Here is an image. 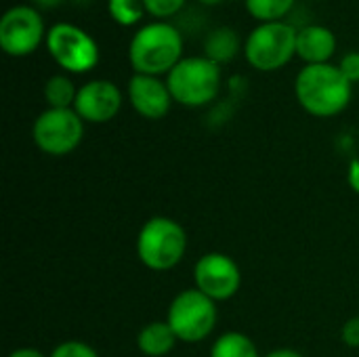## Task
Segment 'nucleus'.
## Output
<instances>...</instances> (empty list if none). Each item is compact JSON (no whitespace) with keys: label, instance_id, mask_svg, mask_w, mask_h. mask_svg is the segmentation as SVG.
Instances as JSON below:
<instances>
[{"label":"nucleus","instance_id":"obj_16","mask_svg":"<svg viewBox=\"0 0 359 357\" xmlns=\"http://www.w3.org/2000/svg\"><path fill=\"white\" fill-rule=\"evenodd\" d=\"M76 95L78 88L63 74L50 76L44 84V101L53 109H72V105L76 103Z\"/></svg>","mask_w":359,"mask_h":357},{"label":"nucleus","instance_id":"obj_28","mask_svg":"<svg viewBox=\"0 0 359 357\" xmlns=\"http://www.w3.org/2000/svg\"><path fill=\"white\" fill-rule=\"evenodd\" d=\"M198 2H202V4H208V6H212V4H219V2H223V0H198Z\"/></svg>","mask_w":359,"mask_h":357},{"label":"nucleus","instance_id":"obj_2","mask_svg":"<svg viewBox=\"0 0 359 357\" xmlns=\"http://www.w3.org/2000/svg\"><path fill=\"white\" fill-rule=\"evenodd\" d=\"M183 59V34L166 23L151 21L135 32L128 44V61L135 74L162 76Z\"/></svg>","mask_w":359,"mask_h":357},{"label":"nucleus","instance_id":"obj_24","mask_svg":"<svg viewBox=\"0 0 359 357\" xmlns=\"http://www.w3.org/2000/svg\"><path fill=\"white\" fill-rule=\"evenodd\" d=\"M347 179H349V185L351 189L359 194V160H353L349 164V173H347Z\"/></svg>","mask_w":359,"mask_h":357},{"label":"nucleus","instance_id":"obj_18","mask_svg":"<svg viewBox=\"0 0 359 357\" xmlns=\"http://www.w3.org/2000/svg\"><path fill=\"white\" fill-rule=\"evenodd\" d=\"M246 11L259 23L284 21V17L292 11L294 0H244Z\"/></svg>","mask_w":359,"mask_h":357},{"label":"nucleus","instance_id":"obj_12","mask_svg":"<svg viewBox=\"0 0 359 357\" xmlns=\"http://www.w3.org/2000/svg\"><path fill=\"white\" fill-rule=\"evenodd\" d=\"M128 101L139 116L147 120H160L170 112L172 95L168 84L158 76L135 74L128 80Z\"/></svg>","mask_w":359,"mask_h":357},{"label":"nucleus","instance_id":"obj_7","mask_svg":"<svg viewBox=\"0 0 359 357\" xmlns=\"http://www.w3.org/2000/svg\"><path fill=\"white\" fill-rule=\"evenodd\" d=\"M183 343H200L204 341L217 324V305L212 299L202 295L198 288L183 290L175 297L168 309L166 320Z\"/></svg>","mask_w":359,"mask_h":357},{"label":"nucleus","instance_id":"obj_13","mask_svg":"<svg viewBox=\"0 0 359 357\" xmlns=\"http://www.w3.org/2000/svg\"><path fill=\"white\" fill-rule=\"evenodd\" d=\"M337 53V36L326 25H305L297 34V57L305 65L328 63Z\"/></svg>","mask_w":359,"mask_h":357},{"label":"nucleus","instance_id":"obj_6","mask_svg":"<svg viewBox=\"0 0 359 357\" xmlns=\"http://www.w3.org/2000/svg\"><path fill=\"white\" fill-rule=\"evenodd\" d=\"M48 55L69 74H86L99 63V46L95 38L82 27L59 21L46 34Z\"/></svg>","mask_w":359,"mask_h":357},{"label":"nucleus","instance_id":"obj_5","mask_svg":"<svg viewBox=\"0 0 359 357\" xmlns=\"http://www.w3.org/2000/svg\"><path fill=\"white\" fill-rule=\"evenodd\" d=\"M297 34L286 21L259 23L244 40V57L259 72H276L297 55Z\"/></svg>","mask_w":359,"mask_h":357},{"label":"nucleus","instance_id":"obj_20","mask_svg":"<svg viewBox=\"0 0 359 357\" xmlns=\"http://www.w3.org/2000/svg\"><path fill=\"white\" fill-rule=\"evenodd\" d=\"M187 0H143L145 4V11L156 17V19H168V17H175L179 11H183Z\"/></svg>","mask_w":359,"mask_h":357},{"label":"nucleus","instance_id":"obj_4","mask_svg":"<svg viewBox=\"0 0 359 357\" xmlns=\"http://www.w3.org/2000/svg\"><path fill=\"white\" fill-rule=\"evenodd\" d=\"M185 248H187L185 229L168 217L149 219L141 227L137 238V255L141 263L154 271L172 269L183 259Z\"/></svg>","mask_w":359,"mask_h":357},{"label":"nucleus","instance_id":"obj_26","mask_svg":"<svg viewBox=\"0 0 359 357\" xmlns=\"http://www.w3.org/2000/svg\"><path fill=\"white\" fill-rule=\"evenodd\" d=\"M63 0H34V6L36 8H55V6H59Z\"/></svg>","mask_w":359,"mask_h":357},{"label":"nucleus","instance_id":"obj_22","mask_svg":"<svg viewBox=\"0 0 359 357\" xmlns=\"http://www.w3.org/2000/svg\"><path fill=\"white\" fill-rule=\"evenodd\" d=\"M339 69L343 72V76H345L351 84L359 82V50H351V53H347V55L341 59Z\"/></svg>","mask_w":359,"mask_h":357},{"label":"nucleus","instance_id":"obj_11","mask_svg":"<svg viewBox=\"0 0 359 357\" xmlns=\"http://www.w3.org/2000/svg\"><path fill=\"white\" fill-rule=\"evenodd\" d=\"M122 107V93L109 80H90L78 88L74 109L84 122H109Z\"/></svg>","mask_w":359,"mask_h":357},{"label":"nucleus","instance_id":"obj_14","mask_svg":"<svg viewBox=\"0 0 359 357\" xmlns=\"http://www.w3.org/2000/svg\"><path fill=\"white\" fill-rule=\"evenodd\" d=\"M240 46L244 48L238 32L227 25H221L210 29L208 36L204 38V57L217 65H223L233 61V57L240 53Z\"/></svg>","mask_w":359,"mask_h":357},{"label":"nucleus","instance_id":"obj_17","mask_svg":"<svg viewBox=\"0 0 359 357\" xmlns=\"http://www.w3.org/2000/svg\"><path fill=\"white\" fill-rule=\"evenodd\" d=\"M210 357H259V351L246 335L225 332L215 341Z\"/></svg>","mask_w":359,"mask_h":357},{"label":"nucleus","instance_id":"obj_23","mask_svg":"<svg viewBox=\"0 0 359 357\" xmlns=\"http://www.w3.org/2000/svg\"><path fill=\"white\" fill-rule=\"evenodd\" d=\"M343 341H345V345H349V347H359V318L349 320V322L343 326Z\"/></svg>","mask_w":359,"mask_h":357},{"label":"nucleus","instance_id":"obj_21","mask_svg":"<svg viewBox=\"0 0 359 357\" xmlns=\"http://www.w3.org/2000/svg\"><path fill=\"white\" fill-rule=\"evenodd\" d=\"M50 357H99L95 353L93 347L80 343V341H67V343H61Z\"/></svg>","mask_w":359,"mask_h":357},{"label":"nucleus","instance_id":"obj_1","mask_svg":"<svg viewBox=\"0 0 359 357\" xmlns=\"http://www.w3.org/2000/svg\"><path fill=\"white\" fill-rule=\"evenodd\" d=\"M353 84L343 76L339 65L318 63L305 65L294 80L297 101L305 112L318 118L341 114L351 101Z\"/></svg>","mask_w":359,"mask_h":357},{"label":"nucleus","instance_id":"obj_27","mask_svg":"<svg viewBox=\"0 0 359 357\" xmlns=\"http://www.w3.org/2000/svg\"><path fill=\"white\" fill-rule=\"evenodd\" d=\"M267 357H303L301 353L292 351V349H278V351H271Z\"/></svg>","mask_w":359,"mask_h":357},{"label":"nucleus","instance_id":"obj_9","mask_svg":"<svg viewBox=\"0 0 359 357\" xmlns=\"http://www.w3.org/2000/svg\"><path fill=\"white\" fill-rule=\"evenodd\" d=\"M34 143L50 156H65L74 151L84 137V120L76 109H44L32 128Z\"/></svg>","mask_w":359,"mask_h":357},{"label":"nucleus","instance_id":"obj_10","mask_svg":"<svg viewBox=\"0 0 359 357\" xmlns=\"http://www.w3.org/2000/svg\"><path fill=\"white\" fill-rule=\"evenodd\" d=\"M196 288L212 301L231 299L240 290V267L233 259L221 252L204 255L194 267Z\"/></svg>","mask_w":359,"mask_h":357},{"label":"nucleus","instance_id":"obj_25","mask_svg":"<svg viewBox=\"0 0 359 357\" xmlns=\"http://www.w3.org/2000/svg\"><path fill=\"white\" fill-rule=\"evenodd\" d=\"M8 357H44L38 349H17L13 351Z\"/></svg>","mask_w":359,"mask_h":357},{"label":"nucleus","instance_id":"obj_8","mask_svg":"<svg viewBox=\"0 0 359 357\" xmlns=\"http://www.w3.org/2000/svg\"><path fill=\"white\" fill-rule=\"evenodd\" d=\"M46 34L44 19L32 4L11 6L0 19V46L11 57L32 55L46 40Z\"/></svg>","mask_w":359,"mask_h":357},{"label":"nucleus","instance_id":"obj_19","mask_svg":"<svg viewBox=\"0 0 359 357\" xmlns=\"http://www.w3.org/2000/svg\"><path fill=\"white\" fill-rule=\"evenodd\" d=\"M107 11H109V17L124 27L139 23L143 15L147 13L143 0H107Z\"/></svg>","mask_w":359,"mask_h":357},{"label":"nucleus","instance_id":"obj_3","mask_svg":"<svg viewBox=\"0 0 359 357\" xmlns=\"http://www.w3.org/2000/svg\"><path fill=\"white\" fill-rule=\"evenodd\" d=\"M172 101L187 107H202L217 99L221 88V65L206 57H183L168 74Z\"/></svg>","mask_w":359,"mask_h":357},{"label":"nucleus","instance_id":"obj_15","mask_svg":"<svg viewBox=\"0 0 359 357\" xmlns=\"http://www.w3.org/2000/svg\"><path fill=\"white\" fill-rule=\"evenodd\" d=\"M177 341L179 339L168 322H151L139 332L137 345L141 353H145L147 357H162L175 347Z\"/></svg>","mask_w":359,"mask_h":357}]
</instances>
